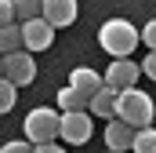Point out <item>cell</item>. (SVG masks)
<instances>
[{"label": "cell", "mask_w": 156, "mask_h": 153, "mask_svg": "<svg viewBox=\"0 0 156 153\" xmlns=\"http://www.w3.org/2000/svg\"><path fill=\"white\" fill-rule=\"evenodd\" d=\"M98 44H102L105 55H113V58H127V55L142 44V33H138L127 18H109V22L98 29Z\"/></svg>", "instance_id": "6da1fadb"}, {"label": "cell", "mask_w": 156, "mask_h": 153, "mask_svg": "<svg viewBox=\"0 0 156 153\" xmlns=\"http://www.w3.org/2000/svg\"><path fill=\"white\" fill-rule=\"evenodd\" d=\"M116 117L120 120H127L131 128H149L156 117V106L153 99L145 95V91H138V88H123L116 95Z\"/></svg>", "instance_id": "7a4b0ae2"}, {"label": "cell", "mask_w": 156, "mask_h": 153, "mask_svg": "<svg viewBox=\"0 0 156 153\" xmlns=\"http://www.w3.org/2000/svg\"><path fill=\"white\" fill-rule=\"evenodd\" d=\"M62 135V113L58 110H47V106H37V110H29L26 117V139L40 146V142H55Z\"/></svg>", "instance_id": "3957f363"}, {"label": "cell", "mask_w": 156, "mask_h": 153, "mask_svg": "<svg viewBox=\"0 0 156 153\" xmlns=\"http://www.w3.org/2000/svg\"><path fill=\"white\" fill-rule=\"evenodd\" d=\"M91 110H73V113H62V142L69 146H83L91 142V131H94V120Z\"/></svg>", "instance_id": "277c9868"}, {"label": "cell", "mask_w": 156, "mask_h": 153, "mask_svg": "<svg viewBox=\"0 0 156 153\" xmlns=\"http://www.w3.org/2000/svg\"><path fill=\"white\" fill-rule=\"evenodd\" d=\"M4 76L11 80V84H18V88H26V84H33L37 80V62H33V51H11V55H4Z\"/></svg>", "instance_id": "5b68a950"}, {"label": "cell", "mask_w": 156, "mask_h": 153, "mask_svg": "<svg viewBox=\"0 0 156 153\" xmlns=\"http://www.w3.org/2000/svg\"><path fill=\"white\" fill-rule=\"evenodd\" d=\"M51 40H55V26L40 15V18H29V22H22V47L26 51H47L51 47Z\"/></svg>", "instance_id": "8992f818"}, {"label": "cell", "mask_w": 156, "mask_h": 153, "mask_svg": "<svg viewBox=\"0 0 156 153\" xmlns=\"http://www.w3.org/2000/svg\"><path fill=\"white\" fill-rule=\"evenodd\" d=\"M138 76H142V66H138V62H131V58H113L109 69H105V84L116 88V91H123V88H134Z\"/></svg>", "instance_id": "52a82bcc"}, {"label": "cell", "mask_w": 156, "mask_h": 153, "mask_svg": "<svg viewBox=\"0 0 156 153\" xmlns=\"http://www.w3.org/2000/svg\"><path fill=\"white\" fill-rule=\"evenodd\" d=\"M134 131H138V128H131L127 120L113 117V120L105 124V146H109V150H116V153L134 150Z\"/></svg>", "instance_id": "ba28073f"}, {"label": "cell", "mask_w": 156, "mask_h": 153, "mask_svg": "<svg viewBox=\"0 0 156 153\" xmlns=\"http://www.w3.org/2000/svg\"><path fill=\"white\" fill-rule=\"evenodd\" d=\"M76 0H44V18L55 26V29H66L76 22Z\"/></svg>", "instance_id": "9c48e42d"}, {"label": "cell", "mask_w": 156, "mask_h": 153, "mask_svg": "<svg viewBox=\"0 0 156 153\" xmlns=\"http://www.w3.org/2000/svg\"><path fill=\"white\" fill-rule=\"evenodd\" d=\"M69 84H73L76 91H83V95L91 99L94 91H102V88H105V76H98L94 69H91V66H76V69L69 73Z\"/></svg>", "instance_id": "30bf717a"}, {"label": "cell", "mask_w": 156, "mask_h": 153, "mask_svg": "<svg viewBox=\"0 0 156 153\" xmlns=\"http://www.w3.org/2000/svg\"><path fill=\"white\" fill-rule=\"evenodd\" d=\"M116 95H120L116 88H109V84H105L102 91H94V95H91V106H87V110H91L94 117L113 120V117H116Z\"/></svg>", "instance_id": "8fae6325"}, {"label": "cell", "mask_w": 156, "mask_h": 153, "mask_svg": "<svg viewBox=\"0 0 156 153\" xmlns=\"http://www.w3.org/2000/svg\"><path fill=\"white\" fill-rule=\"evenodd\" d=\"M58 106H62V113H73V110H87L91 99H87L83 91H76L73 84H66V88L58 91Z\"/></svg>", "instance_id": "7c38bea8"}, {"label": "cell", "mask_w": 156, "mask_h": 153, "mask_svg": "<svg viewBox=\"0 0 156 153\" xmlns=\"http://www.w3.org/2000/svg\"><path fill=\"white\" fill-rule=\"evenodd\" d=\"M11 51H22V22L0 26V55H11Z\"/></svg>", "instance_id": "4fadbf2b"}, {"label": "cell", "mask_w": 156, "mask_h": 153, "mask_svg": "<svg viewBox=\"0 0 156 153\" xmlns=\"http://www.w3.org/2000/svg\"><path fill=\"white\" fill-rule=\"evenodd\" d=\"M44 15V0H15V18L18 22H29Z\"/></svg>", "instance_id": "5bb4252c"}, {"label": "cell", "mask_w": 156, "mask_h": 153, "mask_svg": "<svg viewBox=\"0 0 156 153\" xmlns=\"http://www.w3.org/2000/svg\"><path fill=\"white\" fill-rule=\"evenodd\" d=\"M134 153H156V128H138L134 131Z\"/></svg>", "instance_id": "9a60e30c"}, {"label": "cell", "mask_w": 156, "mask_h": 153, "mask_svg": "<svg viewBox=\"0 0 156 153\" xmlns=\"http://www.w3.org/2000/svg\"><path fill=\"white\" fill-rule=\"evenodd\" d=\"M18 99V84H11L7 76H0V113H7Z\"/></svg>", "instance_id": "2e32d148"}, {"label": "cell", "mask_w": 156, "mask_h": 153, "mask_svg": "<svg viewBox=\"0 0 156 153\" xmlns=\"http://www.w3.org/2000/svg\"><path fill=\"white\" fill-rule=\"evenodd\" d=\"M0 153H37V146L26 139V142H4V150Z\"/></svg>", "instance_id": "e0dca14e"}, {"label": "cell", "mask_w": 156, "mask_h": 153, "mask_svg": "<svg viewBox=\"0 0 156 153\" xmlns=\"http://www.w3.org/2000/svg\"><path fill=\"white\" fill-rule=\"evenodd\" d=\"M142 44H145L149 51H156V18H149V26L142 29Z\"/></svg>", "instance_id": "ac0fdd59"}, {"label": "cell", "mask_w": 156, "mask_h": 153, "mask_svg": "<svg viewBox=\"0 0 156 153\" xmlns=\"http://www.w3.org/2000/svg\"><path fill=\"white\" fill-rule=\"evenodd\" d=\"M15 22V0H0V26Z\"/></svg>", "instance_id": "d6986e66"}, {"label": "cell", "mask_w": 156, "mask_h": 153, "mask_svg": "<svg viewBox=\"0 0 156 153\" xmlns=\"http://www.w3.org/2000/svg\"><path fill=\"white\" fill-rule=\"evenodd\" d=\"M142 73L149 76V80H156V51H149V55H145V62H142Z\"/></svg>", "instance_id": "ffe728a7"}, {"label": "cell", "mask_w": 156, "mask_h": 153, "mask_svg": "<svg viewBox=\"0 0 156 153\" xmlns=\"http://www.w3.org/2000/svg\"><path fill=\"white\" fill-rule=\"evenodd\" d=\"M37 153H66V150H62L58 142H40V146H37Z\"/></svg>", "instance_id": "44dd1931"}, {"label": "cell", "mask_w": 156, "mask_h": 153, "mask_svg": "<svg viewBox=\"0 0 156 153\" xmlns=\"http://www.w3.org/2000/svg\"><path fill=\"white\" fill-rule=\"evenodd\" d=\"M4 69H7V66H4V55H0V76H4Z\"/></svg>", "instance_id": "7402d4cb"}, {"label": "cell", "mask_w": 156, "mask_h": 153, "mask_svg": "<svg viewBox=\"0 0 156 153\" xmlns=\"http://www.w3.org/2000/svg\"><path fill=\"white\" fill-rule=\"evenodd\" d=\"M105 153H116V150H105Z\"/></svg>", "instance_id": "603a6c76"}]
</instances>
